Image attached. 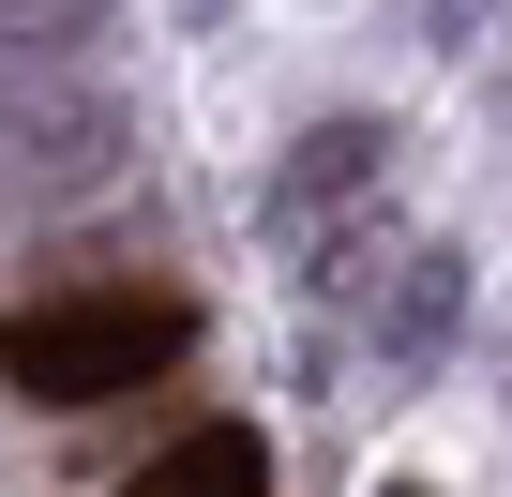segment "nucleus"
Listing matches in <instances>:
<instances>
[{
  "label": "nucleus",
  "instance_id": "obj_1",
  "mask_svg": "<svg viewBox=\"0 0 512 497\" xmlns=\"http://www.w3.org/2000/svg\"><path fill=\"white\" fill-rule=\"evenodd\" d=\"M181 347H196L181 302L91 287V302H31V317H0V392H31V407H106V392L166 377Z\"/></svg>",
  "mask_w": 512,
  "mask_h": 497
},
{
  "label": "nucleus",
  "instance_id": "obj_2",
  "mask_svg": "<svg viewBox=\"0 0 512 497\" xmlns=\"http://www.w3.org/2000/svg\"><path fill=\"white\" fill-rule=\"evenodd\" d=\"M121 497H272V452H256L241 422H196V437H181V452H151Z\"/></svg>",
  "mask_w": 512,
  "mask_h": 497
}]
</instances>
